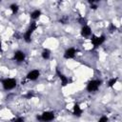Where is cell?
<instances>
[{
    "instance_id": "6da1fadb",
    "label": "cell",
    "mask_w": 122,
    "mask_h": 122,
    "mask_svg": "<svg viewBox=\"0 0 122 122\" xmlns=\"http://www.w3.org/2000/svg\"><path fill=\"white\" fill-rule=\"evenodd\" d=\"M1 84L5 91H10L17 86V81L14 78H4L1 80Z\"/></svg>"
},
{
    "instance_id": "7a4b0ae2",
    "label": "cell",
    "mask_w": 122,
    "mask_h": 122,
    "mask_svg": "<svg viewBox=\"0 0 122 122\" xmlns=\"http://www.w3.org/2000/svg\"><path fill=\"white\" fill-rule=\"evenodd\" d=\"M36 29H37V24H36V22H35V21L31 22L30 25L29 26L28 30L25 31V33H24V35H23V39L25 40V42H27V43H30V42L31 34L33 33V31H34Z\"/></svg>"
},
{
    "instance_id": "3957f363",
    "label": "cell",
    "mask_w": 122,
    "mask_h": 122,
    "mask_svg": "<svg viewBox=\"0 0 122 122\" xmlns=\"http://www.w3.org/2000/svg\"><path fill=\"white\" fill-rule=\"evenodd\" d=\"M102 84V81L99 80V79H93V80H91L88 82L87 84V87H86V90L87 92H96L99 87L101 86Z\"/></svg>"
},
{
    "instance_id": "277c9868",
    "label": "cell",
    "mask_w": 122,
    "mask_h": 122,
    "mask_svg": "<svg viewBox=\"0 0 122 122\" xmlns=\"http://www.w3.org/2000/svg\"><path fill=\"white\" fill-rule=\"evenodd\" d=\"M36 118L41 122H51L54 119V112L51 111H47V112H44L42 114L37 115Z\"/></svg>"
},
{
    "instance_id": "5b68a950",
    "label": "cell",
    "mask_w": 122,
    "mask_h": 122,
    "mask_svg": "<svg viewBox=\"0 0 122 122\" xmlns=\"http://www.w3.org/2000/svg\"><path fill=\"white\" fill-rule=\"evenodd\" d=\"M105 35H100V36H92V38H91L92 43L93 45V49L98 48L99 46H101L104 42H105Z\"/></svg>"
},
{
    "instance_id": "8992f818",
    "label": "cell",
    "mask_w": 122,
    "mask_h": 122,
    "mask_svg": "<svg viewBox=\"0 0 122 122\" xmlns=\"http://www.w3.org/2000/svg\"><path fill=\"white\" fill-rule=\"evenodd\" d=\"M40 76V71L39 70H31L30 71H29L26 75V78L28 80H30V81H35L38 79V77Z\"/></svg>"
},
{
    "instance_id": "52a82bcc",
    "label": "cell",
    "mask_w": 122,
    "mask_h": 122,
    "mask_svg": "<svg viewBox=\"0 0 122 122\" xmlns=\"http://www.w3.org/2000/svg\"><path fill=\"white\" fill-rule=\"evenodd\" d=\"M55 72H56V74L58 75L59 79L61 80V84H62V86H64V87L67 86V85L69 84V82H70V81H69V78H68L63 72H61V71H60L58 68L55 70Z\"/></svg>"
},
{
    "instance_id": "ba28073f",
    "label": "cell",
    "mask_w": 122,
    "mask_h": 122,
    "mask_svg": "<svg viewBox=\"0 0 122 122\" xmlns=\"http://www.w3.org/2000/svg\"><path fill=\"white\" fill-rule=\"evenodd\" d=\"M13 58H14V60H15L16 62L21 63V62H23V61L25 60L26 54H25V52H24L23 51H14V53H13Z\"/></svg>"
},
{
    "instance_id": "9c48e42d",
    "label": "cell",
    "mask_w": 122,
    "mask_h": 122,
    "mask_svg": "<svg viewBox=\"0 0 122 122\" xmlns=\"http://www.w3.org/2000/svg\"><path fill=\"white\" fill-rule=\"evenodd\" d=\"M76 54V49L75 48H69L64 52V58L65 59H72Z\"/></svg>"
},
{
    "instance_id": "30bf717a",
    "label": "cell",
    "mask_w": 122,
    "mask_h": 122,
    "mask_svg": "<svg viewBox=\"0 0 122 122\" xmlns=\"http://www.w3.org/2000/svg\"><path fill=\"white\" fill-rule=\"evenodd\" d=\"M80 33H81V35H82L83 37H85V38L90 37V36L92 35V29H91V27L88 26V25L82 26L81 30H80Z\"/></svg>"
},
{
    "instance_id": "8fae6325",
    "label": "cell",
    "mask_w": 122,
    "mask_h": 122,
    "mask_svg": "<svg viewBox=\"0 0 122 122\" xmlns=\"http://www.w3.org/2000/svg\"><path fill=\"white\" fill-rule=\"evenodd\" d=\"M72 112H73V114H74L75 116H78V117H79V116H81L83 111H82L81 107H80L78 104H74V105H73V108H72Z\"/></svg>"
},
{
    "instance_id": "7c38bea8",
    "label": "cell",
    "mask_w": 122,
    "mask_h": 122,
    "mask_svg": "<svg viewBox=\"0 0 122 122\" xmlns=\"http://www.w3.org/2000/svg\"><path fill=\"white\" fill-rule=\"evenodd\" d=\"M41 15H42V11H41L40 10H34L33 11L30 12V18H31L32 20L38 19Z\"/></svg>"
},
{
    "instance_id": "4fadbf2b",
    "label": "cell",
    "mask_w": 122,
    "mask_h": 122,
    "mask_svg": "<svg viewBox=\"0 0 122 122\" xmlns=\"http://www.w3.org/2000/svg\"><path fill=\"white\" fill-rule=\"evenodd\" d=\"M41 56H42V58H43L44 60H48V59L51 57V51L48 50V49L43 50V51H42V53H41Z\"/></svg>"
},
{
    "instance_id": "5bb4252c",
    "label": "cell",
    "mask_w": 122,
    "mask_h": 122,
    "mask_svg": "<svg viewBox=\"0 0 122 122\" xmlns=\"http://www.w3.org/2000/svg\"><path fill=\"white\" fill-rule=\"evenodd\" d=\"M10 9L11 12H12L13 14H15V13H17V11H18V10H19V6H18L17 4H15V3H13V4H11V5L10 6Z\"/></svg>"
},
{
    "instance_id": "9a60e30c",
    "label": "cell",
    "mask_w": 122,
    "mask_h": 122,
    "mask_svg": "<svg viewBox=\"0 0 122 122\" xmlns=\"http://www.w3.org/2000/svg\"><path fill=\"white\" fill-rule=\"evenodd\" d=\"M117 80H118V78L117 77H113V78H112V79H110L109 80V82H108V86L109 87H113L114 86V84H116V82H117Z\"/></svg>"
},
{
    "instance_id": "2e32d148",
    "label": "cell",
    "mask_w": 122,
    "mask_h": 122,
    "mask_svg": "<svg viewBox=\"0 0 122 122\" xmlns=\"http://www.w3.org/2000/svg\"><path fill=\"white\" fill-rule=\"evenodd\" d=\"M78 22H79L81 25H83V26L87 25V21H86V19H85L84 17H79V19H78Z\"/></svg>"
},
{
    "instance_id": "e0dca14e",
    "label": "cell",
    "mask_w": 122,
    "mask_h": 122,
    "mask_svg": "<svg viewBox=\"0 0 122 122\" xmlns=\"http://www.w3.org/2000/svg\"><path fill=\"white\" fill-rule=\"evenodd\" d=\"M98 122H109V118H108L106 115H103V116H101V117L99 118Z\"/></svg>"
},
{
    "instance_id": "ac0fdd59",
    "label": "cell",
    "mask_w": 122,
    "mask_h": 122,
    "mask_svg": "<svg viewBox=\"0 0 122 122\" xmlns=\"http://www.w3.org/2000/svg\"><path fill=\"white\" fill-rule=\"evenodd\" d=\"M13 122H25V119L23 117H17L13 120Z\"/></svg>"
},
{
    "instance_id": "d6986e66",
    "label": "cell",
    "mask_w": 122,
    "mask_h": 122,
    "mask_svg": "<svg viewBox=\"0 0 122 122\" xmlns=\"http://www.w3.org/2000/svg\"><path fill=\"white\" fill-rule=\"evenodd\" d=\"M116 30V27L113 25V24H111V26H110V31H113V30Z\"/></svg>"
},
{
    "instance_id": "ffe728a7",
    "label": "cell",
    "mask_w": 122,
    "mask_h": 122,
    "mask_svg": "<svg viewBox=\"0 0 122 122\" xmlns=\"http://www.w3.org/2000/svg\"><path fill=\"white\" fill-rule=\"evenodd\" d=\"M91 8H92V10H96V8H97V6H96V5H92V6H91Z\"/></svg>"
},
{
    "instance_id": "44dd1931",
    "label": "cell",
    "mask_w": 122,
    "mask_h": 122,
    "mask_svg": "<svg viewBox=\"0 0 122 122\" xmlns=\"http://www.w3.org/2000/svg\"><path fill=\"white\" fill-rule=\"evenodd\" d=\"M2 51V42L0 41V51Z\"/></svg>"
}]
</instances>
